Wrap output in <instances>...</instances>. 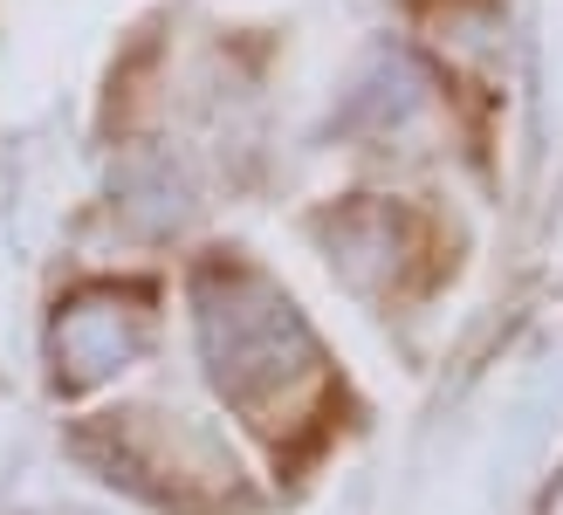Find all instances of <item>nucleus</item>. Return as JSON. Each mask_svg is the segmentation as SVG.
<instances>
[{
  "mask_svg": "<svg viewBox=\"0 0 563 515\" xmlns=\"http://www.w3.org/2000/svg\"><path fill=\"white\" fill-rule=\"evenodd\" d=\"M200 337H207V358H213V379L234 406L262 413L268 398L289 392V379H309V351L302 324L289 317V303H275L255 282H207V309H200Z\"/></svg>",
  "mask_w": 563,
  "mask_h": 515,
  "instance_id": "1",
  "label": "nucleus"
},
{
  "mask_svg": "<svg viewBox=\"0 0 563 515\" xmlns=\"http://www.w3.org/2000/svg\"><path fill=\"white\" fill-rule=\"evenodd\" d=\"M131 351H137V324L131 317H110V309H97V303H76L69 324L55 330V371H63L69 385L103 379V371L124 364Z\"/></svg>",
  "mask_w": 563,
  "mask_h": 515,
  "instance_id": "2",
  "label": "nucleus"
}]
</instances>
